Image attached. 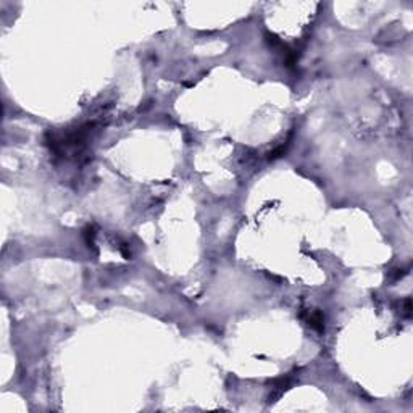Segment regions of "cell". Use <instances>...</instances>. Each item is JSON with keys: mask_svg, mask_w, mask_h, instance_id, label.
Listing matches in <instances>:
<instances>
[{"mask_svg": "<svg viewBox=\"0 0 413 413\" xmlns=\"http://www.w3.org/2000/svg\"><path fill=\"white\" fill-rule=\"evenodd\" d=\"M305 321H307L308 326L313 328L315 331L323 333V329H324V318H323V315H321L320 312H308Z\"/></svg>", "mask_w": 413, "mask_h": 413, "instance_id": "6da1fadb", "label": "cell"}]
</instances>
